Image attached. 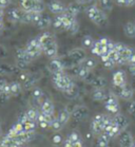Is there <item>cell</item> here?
I'll return each mask as SVG.
<instances>
[{
    "mask_svg": "<svg viewBox=\"0 0 135 147\" xmlns=\"http://www.w3.org/2000/svg\"><path fill=\"white\" fill-rule=\"evenodd\" d=\"M53 84L58 90L66 93L70 97H74L77 95V87L75 83L64 72L53 74Z\"/></svg>",
    "mask_w": 135,
    "mask_h": 147,
    "instance_id": "6da1fadb",
    "label": "cell"
},
{
    "mask_svg": "<svg viewBox=\"0 0 135 147\" xmlns=\"http://www.w3.org/2000/svg\"><path fill=\"white\" fill-rule=\"evenodd\" d=\"M86 14L88 18L92 21L93 24H96L97 27H105L109 22L107 13L105 11H102L97 4H92L89 7H87Z\"/></svg>",
    "mask_w": 135,
    "mask_h": 147,
    "instance_id": "7a4b0ae2",
    "label": "cell"
},
{
    "mask_svg": "<svg viewBox=\"0 0 135 147\" xmlns=\"http://www.w3.org/2000/svg\"><path fill=\"white\" fill-rule=\"evenodd\" d=\"M24 49L26 50V52L30 54L31 56L33 57V59L37 58V57H39L41 54L43 53V50H42V46L40 44L39 41V38L38 37H35L33 39H31L26 46L24 47Z\"/></svg>",
    "mask_w": 135,
    "mask_h": 147,
    "instance_id": "3957f363",
    "label": "cell"
},
{
    "mask_svg": "<svg viewBox=\"0 0 135 147\" xmlns=\"http://www.w3.org/2000/svg\"><path fill=\"white\" fill-rule=\"evenodd\" d=\"M105 108L111 113H118L120 110L119 103L117 100V95L114 92H110L107 98L105 100Z\"/></svg>",
    "mask_w": 135,
    "mask_h": 147,
    "instance_id": "277c9868",
    "label": "cell"
},
{
    "mask_svg": "<svg viewBox=\"0 0 135 147\" xmlns=\"http://www.w3.org/2000/svg\"><path fill=\"white\" fill-rule=\"evenodd\" d=\"M16 58H17V66L20 69H24V68L30 64L31 61H33V57L26 52V50L23 49H18L16 52Z\"/></svg>",
    "mask_w": 135,
    "mask_h": 147,
    "instance_id": "5b68a950",
    "label": "cell"
},
{
    "mask_svg": "<svg viewBox=\"0 0 135 147\" xmlns=\"http://www.w3.org/2000/svg\"><path fill=\"white\" fill-rule=\"evenodd\" d=\"M68 57L72 60L73 63H75L76 65L80 64L83 59L87 58V52L83 48H75L72 49L68 54Z\"/></svg>",
    "mask_w": 135,
    "mask_h": 147,
    "instance_id": "8992f818",
    "label": "cell"
},
{
    "mask_svg": "<svg viewBox=\"0 0 135 147\" xmlns=\"http://www.w3.org/2000/svg\"><path fill=\"white\" fill-rule=\"evenodd\" d=\"M114 87L116 90V92H114V93L116 95H118L119 97H122V100H131L133 94H134V91L129 85H125L124 87H116V86H114Z\"/></svg>",
    "mask_w": 135,
    "mask_h": 147,
    "instance_id": "52a82bcc",
    "label": "cell"
},
{
    "mask_svg": "<svg viewBox=\"0 0 135 147\" xmlns=\"http://www.w3.org/2000/svg\"><path fill=\"white\" fill-rule=\"evenodd\" d=\"M89 115V109L83 105L76 106L72 111V117L76 121H83Z\"/></svg>",
    "mask_w": 135,
    "mask_h": 147,
    "instance_id": "ba28073f",
    "label": "cell"
},
{
    "mask_svg": "<svg viewBox=\"0 0 135 147\" xmlns=\"http://www.w3.org/2000/svg\"><path fill=\"white\" fill-rule=\"evenodd\" d=\"M9 18H10L12 21L14 22H22L23 24V19H24V15H26V11L23 10L22 7L19 9V7H13L9 11Z\"/></svg>",
    "mask_w": 135,
    "mask_h": 147,
    "instance_id": "9c48e42d",
    "label": "cell"
},
{
    "mask_svg": "<svg viewBox=\"0 0 135 147\" xmlns=\"http://www.w3.org/2000/svg\"><path fill=\"white\" fill-rule=\"evenodd\" d=\"M119 145L120 147H133L134 146V140L132 134L127 129L120 132L119 134Z\"/></svg>",
    "mask_w": 135,
    "mask_h": 147,
    "instance_id": "30bf717a",
    "label": "cell"
},
{
    "mask_svg": "<svg viewBox=\"0 0 135 147\" xmlns=\"http://www.w3.org/2000/svg\"><path fill=\"white\" fill-rule=\"evenodd\" d=\"M64 64H63L62 59L60 58H52L51 61L49 63V70L52 72V74L54 73H59V72H64Z\"/></svg>",
    "mask_w": 135,
    "mask_h": 147,
    "instance_id": "8fae6325",
    "label": "cell"
},
{
    "mask_svg": "<svg viewBox=\"0 0 135 147\" xmlns=\"http://www.w3.org/2000/svg\"><path fill=\"white\" fill-rule=\"evenodd\" d=\"M48 7H49L50 12L53 14H55V15L63 14L66 10V5H64L62 2L57 1V0H54V1H52V2H50V3L48 4Z\"/></svg>",
    "mask_w": 135,
    "mask_h": 147,
    "instance_id": "7c38bea8",
    "label": "cell"
},
{
    "mask_svg": "<svg viewBox=\"0 0 135 147\" xmlns=\"http://www.w3.org/2000/svg\"><path fill=\"white\" fill-rule=\"evenodd\" d=\"M113 85L116 87H124L125 85H127V75L124 71L119 70L116 71L115 73L113 74Z\"/></svg>",
    "mask_w": 135,
    "mask_h": 147,
    "instance_id": "4fadbf2b",
    "label": "cell"
},
{
    "mask_svg": "<svg viewBox=\"0 0 135 147\" xmlns=\"http://www.w3.org/2000/svg\"><path fill=\"white\" fill-rule=\"evenodd\" d=\"M113 121H114V123L117 125L119 127V129L122 131L126 130L127 128H128L129 126V119L126 115H124V114L122 113H116L115 115H114V117H113Z\"/></svg>",
    "mask_w": 135,
    "mask_h": 147,
    "instance_id": "5bb4252c",
    "label": "cell"
},
{
    "mask_svg": "<svg viewBox=\"0 0 135 147\" xmlns=\"http://www.w3.org/2000/svg\"><path fill=\"white\" fill-rule=\"evenodd\" d=\"M21 80H23V86L26 89H30L35 86V84L38 82V76L35 74H22Z\"/></svg>",
    "mask_w": 135,
    "mask_h": 147,
    "instance_id": "9a60e30c",
    "label": "cell"
},
{
    "mask_svg": "<svg viewBox=\"0 0 135 147\" xmlns=\"http://www.w3.org/2000/svg\"><path fill=\"white\" fill-rule=\"evenodd\" d=\"M43 50V53L46 54V56L49 57V58H55L57 56V53H58V46H57V42L56 41H54L52 44L50 45H46L44 47L42 48Z\"/></svg>",
    "mask_w": 135,
    "mask_h": 147,
    "instance_id": "2e32d148",
    "label": "cell"
},
{
    "mask_svg": "<svg viewBox=\"0 0 135 147\" xmlns=\"http://www.w3.org/2000/svg\"><path fill=\"white\" fill-rule=\"evenodd\" d=\"M103 132H105V134H108V136L112 139V138L119 136V134H120V132H122V130H120L118 126L114 123V121H112L111 123L108 124V125L105 127V131H103Z\"/></svg>",
    "mask_w": 135,
    "mask_h": 147,
    "instance_id": "e0dca14e",
    "label": "cell"
},
{
    "mask_svg": "<svg viewBox=\"0 0 135 147\" xmlns=\"http://www.w3.org/2000/svg\"><path fill=\"white\" fill-rule=\"evenodd\" d=\"M37 37L39 38V41H40V44H41V46H42V48L44 47V46H46V45H50V44H52V42H54V41H56L54 35L51 34L50 32H46V33L40 34V35H38Z\"/></svg>",
    "mask_w": 135,
    "mask_h": 147,
    "instance_id": "ac0fdd59",
    "label": "cell"
},
{
    "mask_svg": "<svg viewBox=\"0 0 135 147\" xmlns=\"http://www.w3.org/2000/svg\"><path fill=\"white\" fill-rule=\"evenodd\" d=\"M108 92L105 90V88H95L92 92V98L94 100H98V102H101V100H105L108 96Z\"/></svg>",
    "mask_w": 135,
    "mask_h": 147,
    "instance_id": "d6986e66",
    "label": "cell"
},
{
    "mask_svg": "<svg viewBox=\"0 0 135 147\" xmlns=\"http://www.w3.org/2000/svg\"><path fill=\"white\" fill-rule=\"evenodd\" d=\"M0 147H21V145L17 142L15 138H12L7 134L0 142Z\"/></svg>",
    "mask_w": 135,
    "mask_h": 147,
    "instance_id": "ffe728a7",
    "label": "cell"
},
{
    "mask_svg": "<svg viewBox=\"0 0 135 147\" xmlns=\"http://www.w3.org/2000/svg\"><path fill=\"white\" fill-rule=\"evenodd\" d=\"M52 22H53V21L51 20V17H50L49 15L41 14V16L39 17L38 21H37L35 24H36L37 28H39V29H46V28L50 27Z\"/></svg>",
    "mask_w": 135,
    "mask_h": 147,
    "instance_id": "44dd1931",
    "label": "cell"
},
{
    "mask_svg": "<svg viewBox=\"0 0 135 147\" xmlns=\"http://www.w3.org/2000/svg\"><path fill=\"white\" fill-rule=\"evenodd\" d=\"M124 33L128 38H135V22L128 21L124 26Z\"/></svg>",
    "mask_w": 135,
    "mask_h": 147,
    "instance_id": "7402d4cb",
    "label": "cell"
},
{
    "mask_svg": "<svg viewBox=\"0 0 135 147\" xmlns=\"http://www.w3.org/2000/svg\"><path fill=\"white\" fill-rule=\"evenodd\" d=\"M114 0H97V5H98L102 11H105V13L111 12L114 7Z\"/></svg>",
    "mask_w": 135,
    "mask_h": 147,
    "instance_id": "603a6c76",
    "label": "cell"
},
{
    "mask_svg": "<svg viewBox=\"0 0 135 147\" xmlns=\"http://www.w3.org/2000/svg\"><path fill=\"white\" fill-rule=\"evenodd\" d=\"M41 111L46 114H54V104L51 100L46 98L41 104Z\"/></svg>",
    "mask_w": 135,
    "mask_h": 147,
    "instance_id": "cb8c5ba5",
    "label": "cell"
},
{
    "mask_svg": "<svg viewBox=\"0 0 135 147\" xmlns=\"http://www.w3.org/2000/svg\"><path fill=\"white\" fill-rule=\"evenodd\" d=\"M92 87L95 88H105L107 86V80L103 76H94V78L91 82Z\"/></svg>",
    "mask_w": 135,
    "mask_h": 147,
    "instance_id": "d4e9b609",
    "label": "cell"
},
{
    "mask_svg": "<svg viewBox=\"0 0 135 147\" xmlns=\"http://www.w3.org/2000/svg\"><path fill=\"white\" fill-rule=\"evenodd\" d=\"M72 117V112H70L66 108H64V109H62V110L60 111L59 115H58V120H59L60 123L64 126V125L69 122L70 117Z\"/></svg>",
    "mask_w": 135,
    "mask_h": 147,
    "instance_id": "484cf974",
    "label": "cell"
},
{
    "mask_svg": "<svg viewBox=\"0 0 135 147\" xmlns=\"http://www.w3.org/2000/svg\"><path fill=\"white\" fill-rule=\"evenodd\" d=\"M110 140H111V138L105 134V132H102L99 136L98 140H97V147H108Z\"/></svg>",
    "mask_w": 135,
    "mask_h": 147,
    "instance_id": "4316f807",
    "label": "cell"
},
{
    "mask_svg": "<svg viewBox=\"0 0 135 147\" xmlns=\"http://www.w3.org/2000/svg\"><path fill=\"white\" fill-rule=\"evenodd\" d=\"M80 66H83V67L87 68V69H89V70L92 71L94 68L96 67V65H97V63H96V60L94 59V58H91V57H87L86 59H83L81 63H80Z\"/></svg>",
    "mask_w": 135,
    "mask_h": 147,
    "instance_id": "83f0119b",
    "label": "cell"
},
{
    "mask_svg": "<svg viewBox=\"0 0 135 147\" xmlns=\"http://www.w3.org/2000/svg\"><path fill=\"white\" fill-rule=\"evenodd\" d=\"M16 72V68L11 65H0V74L1 75H7L13 74Z\"/></svg>",
    "mask_w": 135,
    "mask_h": 147,
    "instance_id": "f1b7e54d",
    "label": "cell"
},
{
    "mask_svg": "<svg viewBox=\"0 0 135 147\" xmlns=\"http://www.w3.org/2000/svg\"><path fill=\"white\" fill-rule=\"evenodd\" d=\"M79 12H80V7H79L78 4L72 3V4H70V5L66 7V13L70 14V15H72V16H74V17H77V15L79 14Z\"/></svg>",
    "mask_w": 135,
    "mask_h": 147,
    "instance_id": "f546056e",
    "label": "cell"
},
{
    "mask_svg": "<svg viewBox=\"0 0 135 147\" xmlns=\"http://www.w3.org/2000/svg\"><path fill=\"white\" fill-rule=\"evenodd\" d=\"M10 87L11 95H18V94H20L21 90H22V86L18 82H12V83H10Z\"/></svg>",
    "mask_w": 135,
    "mask_h": 147,
    "instance_id": "4dcf8cb0",
    "label": "cell"
},
{
    "mask_svg": "<svg viewBox=\"0 0 135 147\" xmlns=\"http://www.w3.org/2000/svg\"><path fill=\"white\" fill-rule=\"evenodd\" d=\"M36 0H20V5L24 11H33Z\"/></svg>",
    "mask_w": 135,
    "mask_h": 147,
    "instance_id": "1f68e13d",
    "label": "cell"
},
{
    "mask_svg": "<svg viewBox=\"0 0 135 147\" xmlns=\"http://www.w3.org/2000/svg\"><path fill=\"white\" fill-rule=\"evenodd\" d=\"M53 27L57 29V30H63V22H62V15H57L55 17V19L53 20Z\"/></svg>",
    "mask_w": 135,
    "mask_h": 147,
    "instance_id": "d6a6232c",
    "label": "cell"
},
{
    "mask_svg": "<svg viewBox=\"0 0 135 147\" xmlns=\"http://www.w3.org/2000/svg\"><path fill=\"white\" fill-rule=\"evenodd\" d=\"M26 117H29L30 120L37 122V119H38L39 112H38L36 109H34V108H30V109H28V110L26 111Z\"/></svg>",
    "mask_w": 135,
    "mask_h": 147,
    "instance_id": "836d02e7",
    "label": "cell"
},
{
    "mask_svg": "<svg viewBox=\"0 0 135 147\" xmlns=\"http://www.w3.org/2000/svg\"><path fill=\"white\" fill-rule=\"evenodd\" d=\"M115 3L118 4L119 7H131L135 5V0H115Z\"/></svg>",
    "mask_w": 135,
    "mask_h": 147,
    "instance_id": "e575fe53",
    "label": "cell"
},
{
    "mask_svg": "<svg viewBox=\"0 0 135 147\" xmlns=\"http://www.w3.org/2000/svg\"><path fill=\"white\" fill-rule=\"evenodd\" d=\"M94 42H95V40L93 39L92 37L89 36V35H87V36L83 37V46L85 48H91L93 47V45H94Z\"/></svg>",
    "mask_w": 135,
    "mask_h": 147,
    "instance_id": "d590c367",
    "label": "cell"
},
{
    "mask_svg": "<svg viewBox=\"0 0 135 147\" xmlns=\"http://www.w3.org/2000/svg\"><path fill=\"white\" fill-rule=\"evenodd\" d=\"M66 139H68L70 142H72V143H76V142H78V141H81V139H80V136H79L77 132H75V131L71 132V134L68 136V138H66Z\"/></svg>",
    "mask_w": 135,
    "mask_h": 147,
    "instance_id": "8d00e7d4",
    "label": "cell"
},
{
    "mask_svg": "<svg viewBox=\"0 0 135 147\" xmlns=\"http://www.w3.org/2000/svg\"><path fill=\"white\" fill-rule=\"evenodd\" d=\"M51 127H52L55 131H58V130H60V129L63 127V125L60 123V121L58 120V117H55V120L53 121V123H52V125H51Z\"/></svg>",
    "mask_w": 135,
    "mask_h": 147,
    "instance_id": "74e56055",
    "label": "cell"
},
{
    "mask_svg": "<svg viewBox=\"0 0 135 147\" xmlns=\"http://www.w3.org/2000/svg\"><path fill=\"white\" fill-rule=\"evenodd\" d=\"M32 95H33V97L35 98V100H40L43 95V92L41 89H39V88H34Z\"/></svg>",
    "mask_w": 135,
    "mask_h": 147,
    "instance_id": "f35d334b",
    "label": "cell"
},
{
    "mask_svg": "<svg viewBox=\"0 0 135 147\" xmlns=\"http://www.w3.org/2000/svg\"><path fill=\"white\" fill-rule=\"evenodd\" d=\"M127 109H128L129 113L131 114V115H133V117H135V100H131V102L128 104Z\"/></svg>",
    "mask_w": 135,
    "mask_h": 147,
    "instance_id": "ab89813d",
    "label": "cell"
},
{
    "mask_svg": "<svg viewBox=\"0 0 135 147\" xmlns=\"http://www.w3.org/2000/svg\"><path fill=\"white\" fill-rule=\"evenodd\" d=\"M103 65H105V67L107 68V69H112V68H114L116 66V64L113 61V60L111 59H108L107 61H105L103 63Z\"/></svg>",
    "mask_w": 135,
    "mask_h": 147,
    "instance_id": "60d3db41",
    "label": "cell"
},
{
    "mask_svg": "<svg viewBox=\"0 0 135 147\" xmlns=\"http://www.w3.org/2000/svg\"><path fill=\"white\" fill-rule=\"evenodd\" d=\"M11 4V0H0V7L5 9Z\"/></svg>",
    "mask_w": 135,
    "mask_h": 147,
    "instance_id": "b9f144b4",
    "label": "cell"
},
{
    "mask_svg": "<svg viewBox=\"0 0 135 147\" xmlns=\"http://www.w3.org/2000/svg\"><path fill=\"white\" fill-rule=\"evenodd\" d=\"M5 55H7V50L2 45L0 44V57H4Z\"/></svg>",
    "mask_w": 135,
    "mask_h": 147,
    "instance_id": "7bdbcfd3",
    "label": "cell"
},
{
    "mask_svg": "<svg viewBox=\"0 0 135 147\" xmlns=\"http://www.w3.org/2000/svg\"><path fill=\"white\" fill-rule=\"evenodd\" d=\"M53 142L55 144H59L61 142V137H60L59 134H56V136H54L53 138Z\"/></svg>",
    "mask_w": 135,
    "mask_h": 147,
    "instance_id": "ee69618b",
    "label": "cell"
},
{
    "mask_svg": "<svg viewBox=\"0 0 135 147\" xmlns=\"http://www.w3.org/2000/svg\"><path fill=\"white\" fill-rule=\"evenodd\" d=\"M128 65H135V49H134L133 54H132V56L130 57V60H129Z\"/></svg>",
    "mask_w": 135,
    "mask_h": 147,
    "instance_id": "f6af8a7d",
    "label": "cell"
},
{
    "mask_svg": "<svg viewBox=\"0 0 135 147\" xmlns=\"http://www.w3.org/2000/svg\"><path fill=\"white\" fill-rule=\"evenodd\" d=\"M129 71L132 75L135 76V65H129Z\"/></svg>",
    "mask_w": 135,
    "mask_h": 147,
    "instance_id": "bcb514c9",
    "label": "cell"
},
{
    "mask_svg": "<svg viewBox=\"0 0 135 147\" xmlns=\"http://www.w3.org/2000/svg\"><path fill=\"white\" fill-rule=\"evenodd\" d=\"M63 147H73V143L72 142H70L68 139L64 141V144H63Z\"/></svg>",
    "mask_w": 135,
    "mask_h": 147,
    "instance_id": "7dc6e473",
    "label": "cell"
},
{
    "mask_svg": "<svg viewBox=\"0 0 135 147\" xmlns=\"http://www.w3.org/2000/svg\"><path fill=\"white\" fill-rule=\"evenodd\" d=\"M73 147H83V142H81V141H78V142H76V143H73Z\"/></svg>",
    "mask_w": 135,
    "mask_h": 147,
    "instance_id": "c3c4849f",
    "label": "cell"
},
{
    "mask_svg": "<svg viewBox=\"0 0 135 147\" xmlns=\"http://www.w3.org/2000/svg\"><path fill=\"white\" fill-rule=\"evenodd\" d=\"M3 16H4V11L3 7H0V20H3Z\"/></svg>",
    "mask_w": 135,
    "mask_h": 147,
    "instance_id": "681fc988",
    "label": "cell"
},
{
    "mask_svg": "<svg viewBox=\"0 0 135 147\" xmlns=\"http://www.w3.org/2000/svg\"><path fill=\"white\" fill-rule=\"evenodd\" d=\"M79 3H90V2H92L94 0H77Z\"/></svg>",
    "mask_w": 135,
    "mask_h": 147,
    "instance_id": "f907efd6",
    "label": "cell"
},
{
    "mask_svg": "<svg viewBox=\"0 0 135 147\" xmlns=\"http://www.w3.org/2000/svg\"><path fill=\"white\" fill-rule=\"evenodd\" d=\"M1 32H2V30H1V29H0V34H1Z\"/></svg>",
    "mask_w": 135,
    "mask_h": 147,
    "instance_id": "816d5d0a",
    "label": "cell"
},
{
    "mask_svg": "<svg viewBox=\"0 0 135 147\" xmlns=\"http://www.w3.org/2000/svg\"><path fill=\"white\" fill-rule=\"evenodd\" d=\"M0 134H1V128H0Z\"/></svg>",
    "mask_w": 135,
    "mask_h": 147,
    "instance_id": "f5cc1de1",
    "label": "cell"
},
{
    "mask_svg": "<svg viewBox=\"0 0 135 147\" xmlns=\"http://www.w3.org/2000/svg\"><path fill=\"white\" fill-rule=\"evenodd\" d=\"M134 145H135V141H134Z\"/></svg>",
    "mask_w": 135,
    "mask_h": 147,
    "instance_id": "db71d44e",
    "label": "cell"
},
{
    "mask_svg": "<svg viewBox=\"0 0 135 147\" xmlns=\"http://www.w3.org/2000/svg\"><path fill=\"white\" fill-rule=\"evenodd\" d=\"M54 147H56V146H54Z\"/></svg>",
    "mask_w": 135,
    "mask_h": 147,
    "instance_id": "11a10c76",
    "label": "cell"
}]
</instances>
